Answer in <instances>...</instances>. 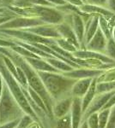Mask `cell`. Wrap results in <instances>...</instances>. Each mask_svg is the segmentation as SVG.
<instances>
[{
    "instance_id": "1",
    "label": "cell",
    "mask_w": 115,
    "mask_h": 128,
    "mask_svg": "<svg viewBox=\"0 0 115 128\" xmlns=\"http://www.w3.org/2000/svg\"><path fill=\"white\" fill-rule=\"evenodd\" d=\"M37 73L43 81L49 94L55 101L67 98L64 96L67 95L68 92H71L73 84L77 80L66 77L63 74L43 71H37Z\"/></svg>"
},
{
    "instance_id": "2",
    "label": "cell",
    "mask_w": 115,
    "mask_h": 128,
    "mask_svg": "<svg viewBox=\"0 0 115 128\" xmlns=\"http://www.w3.org/2000/svg\"><path fill=\"white\" fill-rule=\"evenodd\" d=\"M24 114L25 112L21 108L17 101L15 99L5 82L0 98V125L21 119Z\"/></svg>"
},
{
    "instance_id": "3",
    "label": "cell",
    "mask_w": 115,
    "mask_h": 128,
    "mask_svg": "<svg viewBox=\"0 0 115 128\" xmlns=\"http://www.w3.org/2000/svg\"><path fill=\"white\" fill-rule=\"evenodd\" d=\"M0 71H1V74L4 77V80H5V82L8 86V87H9L10 92L13 95L15 99L17 101V102L19 104L21 108H22V110L24 111L25 114H28L30 116H32L35 121L39 122L41 125V120H40L38 115L36 114V113L34 111V109L32 108L31 105L28 102V98L25 96L23 90H22V86L19 84V82L10 74V72L8 70V68L5 66V67L0 66Z\"/></svg>"
},
{
    "instance_id": "4",
    "label": "cell",
    "mask_w": 115,
    "mask_h": 128,
    "mask_svg": "<svg viewBox=\"0 0 115 128\" xmlns=\"http://www.w3.org/2000/svg\"><path fill=\"white\" fill-rule=\"evenodd\" d=\"M115 90L109 92H106V93H101V94H96L95 98L93 99V101L91 102L90 105L89 106V108H87V110L85 111V113L83 114V120H86L88 117L93 113L98 112L101 109L103 108V107L105 106L106 102H108V100L111 98V96L113 95Z\"/></svg>"
},
{
    "instance_id": "5",
    "label": "cell",
    "mask_w": 115,
    "mask_h": 128,
    "mask_svg": "<svg viewBox=\"0 0 115 128\" xmlns=\"http://www.w3.org/2000/svg\"><path fill=\"white\" fill-rule=\"evenodd\" d=\"M73 102V96H70L65 98L57 100L53 107V115L56 119H60L70 114Z\"/></svg>"
},
{
    "instance_id": "6",
    "label": "cell",
    "mask_w": 115,
    "mask_h": 128,
    "mask_svg": "<svg viewBox=\"0 0 115 128\" xmlns=\"http://www.w3.org/2000/svg\"><path fill=\"white\" fill-rule=\"evenodd\" d=\"M107 40H108L106 38L105 34H103V32L99 28V29L97 30L95 36L86 44V50L97 51V52H101L105 54L106 44H107Z\"/></svg>"
},
{
    "instance_id": "7",
    "label": "cell",
    "mask_w": 115,
    "mask_h": 128,
    "mask_svg": "<svg viewBox=\"0 0 115 128\" xmlns=\"http://www.w3.org/2000/svg\"><path fill=\"white\" fill-rule=\"evenodd\" d=\"M73 56L76 58L79 59H96L100 60L102 62L107 64H115V61L107 56L106 54L97 51L89 50H76V52L73 53Z\"/></svg>"
},
{
    "instance_id": "8",
    "label": "cell",
    "mask_w": 115,
    "mask_h": 128,
    "mask_svg": "<svg viewBox=\"0 0 115 128\" xmlns=\"http://www.w3.org/2000/svg\"><path fill=\"white\" fill-rule=\"evenodd\" d=\"M104 70L100 69H89V68H79L76 70L73 69L72 71L63 73L64 76L75 80L86 79V78H97L103 73Z\"/></svg>"
},
{
    "instance_id": "9",
    "label": "cell",
    "mask_w": 115,
    "mask_h": 128,
    "mask_svg": "<svg viewBox=\"0 0 115 128\" xmlns=\"http://www.w3.org/2000/svg\"><path fill=\"white\" fill-rule=\"evenodd\" d=\"M70 118H71L72 128H80L81 122L83 120V108H82L81 98H73V102L70 109Z\"/></svg>"
},
{
    "instance_id": "10",
    "label": "cell",
    "mask_w": 115,
    "mask_h": 128,
    "mask_svg": "<svg viewBox=\"0 0 115 128\" xmlns=\"http://www.w3.org/2000/svg\"><path fill=\"white\" fill-rule=\"evenodd\" d=\"M39 15L41 16L44 22L50 23L58 24L63 22V16L61 13L53 9H48L45 7H39L37 9Z\"/></svg>"
},
{
    "instance_id": "11",
    "label": "cell",
    "mask_w": 115,
    "mask_h": 128,
    "mask_svg": "<svg viewBox=\"0 0 115 128\" xmlns=\"http://www.w3.org/2000/svg\"><path fill=\"white\" fill-rule=\"evenodd\" d=\"M93 79L94 78H86V79L77 80L76 83L73 84L71 92H70V95L73 98L76 96V98H82L89 90Z\"/></svg>"
},
{
    "instance_id": "12",
    "label": "cell",
    "mask_w": 115,
    "mask_h": 128,
    "mask_svg": "<svg viewBox=\"0 0 115 128\" xmlns=\"http://www.w3.org/2000/svg\"><path fill=\"white\" fill-rule=\"evenodd\" d=\"M80 10L83 13L85 14H91V15H99L106 17V19H110L115 15L112 12H111L109 10H107L105 7H101L99 5L95 4H83L80 7Z\"/></svg>"
},
{
    "instance_id": "13",
    "label": "cell",
    "mask_w": 115,
    "mask_h": 128,
    "mask_svg": "<svg viewBox=\"0 0 115 128\" xmlns=\"http://www.w3.org/2000/svg\"><path fill=\"white\" fill-rule=\"evenodd\" d=\"M99 15H92V16L88 20V22L85 26V34H84V43L88 44L92 38L95 36L97 30L99 29Z\"/></svg>"
},
{
    "instance_id": "14",
    "label": "cell",
    "mask_w": 115,
    "mask_h": 128,
    "mask_svg": "<svg viewBox=\"0 0 115 128\" xmlns=\"http://www.w3.org/2000/svg\"><path fill=\"white\" fill-rule=\"evenodd\" d=\"M57 30L59 32L60 36H62L64 38H65L66 40H68L69 42H70L71 44H74L77 49H79L80 43H79L74 31H73L72 28L70 25L64 24V23L60 24L57 26Z\"/></svg>"
},
{
    "instance_id": "15",
    "label": "cell",
    "mask_w": 115,
    "mask_h": 128,
    "mask_svg": "<svg viewBox=\"0 0 115 128\" xmlns=\"http://www.w3.org/2000/svg\"><path fill=\"white\" fill-rule=\"evenodd\" d=\"M71 28L79 43H83L84 40L85 26L82 17L76 13H73L71 16Z\"/></svg>"
},
{
    "instance_id": "16",
    "label": "cell",
    "mask_w": 115,
    "mask_h": 128,
    "mask_svg": "<svg viewBox=\"0 0 115 128\" xmlns=\"http://www.w3.org/2000/svg\"><path fill=\"white\" fill-rule=\"evenodd\" d=\"M26 60L28 62L29 65L36 71L51 72V73H58L59 72L58 69L53 67L48 62L42 61V60L35 58V57H27Z\"/></svg>"
},
{
    "instance_id": "17",
    "label": "cell",
    "mask_w": 115,
    "mask_h": 128,
    "mask_svg": "<svg viewBox=\"0 0 115 128\" xmlns=\"http://www.w3.org/2000/svg\"><path fill=\"white\" fill-rule=\"evenodd\" d=\"M96 84H97V78H94L92 80L89 90L87 93L82 98V108H83V113L84 114L89 106L90 105L91 102L95 98L96 95Z\"/></svg>"
},
{
    "instance_id": "18",
    "label": "cell",
    "mask_w": 115,
    "mask_h": 128,
    "mask_svg": "<svg viewBox=\"0 0 115 128\" xmlns=\"http://www.w3.org/2000/svg\"><path fill=\"white\" fill-rule=\"evenodd\" d=\"M47 62L51 64L53 67L55 68L56 69H58V71H62L63 73H66V72L72 71L74 69V68L71 65H70L68 62L63 61L61 59H57L55 57H52L47 60Z\"/></svg>"
},
{
    "instance_id": "19",
    "label": "cell",
    "mask_w": 115,
    "mask_h": 128,
    "mask_svg": "<svg viewBox=\"0 0 115 128\" xmlns=\"http://www.w3.org/2000/svg\"><path fill=\"white\" fill-rule=\"evenodd\" d=\"M31 32H34L39 35H42L45 37H53V38H58L60 36L57 28H49V26H39L33 29H29Z\"/></svg>"
},
{
    "instance_id": "20",
    "label": "cell",
    "mask_w": 115,
    "mask_h": 128,
    "mask_svg": "<svg viewBox=\"0 0 115 128\" xmlns=\"http://www.w3.org/2000/svg\"><path fill=\"white\" fill-rule=\"evenodd\" d=\"M42 22L35 20H26V19H18L15 20L10 23H6L4 25V26H8V28H25V26H30L34 25H39Z\"/></svg>"
},
{
    "instance_id": "21",
    "label": "cell",
    "mask_w": 115,
    "mask_h": 128,
    "mask_svg": "<svg viewBox=\"0 0 115 128\" xmlns=\"http://www.w3.org/2000/svg\"><path fill=\"white\" fill-rule=\"evenodd\" d=\"M28 92H29V94H30V96H31V98L33 99V101L38 106L41 108L42 110L45 112L46 114H47V116L49 117V114H48V111H47V107H46V105L45 104H44V101L42 100V98H41V96L37 93L35 90H33L31 87H29L28 86Z\"/></svg>"
},
{
    "instance_id": "22",
    "label": "cell",
    "mask_w": 115,
    "mask_h": 128,
    "mask_svg": "<svg viewBox=\"0 0 115 128\" xmlns=\"http://www.w3.org/2000/svg\"><path fill=\"white\" fill-rule=\"evenodd\" d=\"M112 81H115V67L109 69H106L99 77H97V83Z\"/></svg>"
},
{
    "instance_id": "23",
    "label": "cell",
    "mask_w": 115,
    "mask_h": 128,
    "mask_svg": "<svg viewBox=\"0 0 115 128\" xmlns=\"http://www.w3.org/2000/svg\"><path fill=\"white\" fill-rule=\"evenodd\" d=\"M112 90H115V81L101 82L96 84V94L106 93Z\"/></svg>"
},
{
    "instance_id": "24",
    "label": "cell",
    "mask_w": 115,
    "mask_h": 128,
    "mask_svg": "<svg viewBox=\"0 0 115 128\" xmlns=\"http://www.w3.org/2000/svg\"><path fill=\"white\" fill-rule=\"evenodd\" d=\"M110 113H111V108L101 109L100 111H98V119H99L100 128L106 127L108 120H109Z\"/></svg>"
},
{
    "instance_id": "25",
    "label": "cell",
    "mask_w": 115,
    "mask_h": 128,
    "mask_svg": "<svg viewBox=\"0 0 115 128\" xmlns=\"http://www.w3.org/2000/svg\"><path fill=\"white\" fill-rule=\"evenodd\" d=\"M57 44H58V46L60 48H62L64 50L68 51V52H76L77 50V48L75 46L74 44H71L70 42H69L68 40H66L65 38H58L57 40Z\"/></svg>"
},
{
    "instance_id": "26",
    "label": "cell",
    "mask_w": 115,
    "mask_h": 128,
    "mask_svg": "<svg viewBox=\"0 0 115 128\" xmlns=\"http://www.w3.org/2000/svg\"><path fill=\"white\" fill-rule=\"evenodd\" d=\"M55 128H72L70 114H68L65 116L58 119Z\"/></svg>"
},
{
    "instance_id": "27",
    "label": "cell",
    "mask_w": 115,
    "mask_h": 128,
    "mask_svg": "<svg viewBox=\"0 0 115 128\" xmlns=\"http://www.w3.org/2000/svg\"><path fill=\"white\" fill-rule=\"evenodd\" d=\"M34 120V119L32 116H30L28 114H25L20 119V121L17 125V128H28Z\"/></svg>"
},
{
    "instance_id": "28",
    "label": "cell",
    "mask_w": 115,
    "mask_h": 128,
    "mask_svg": "<svg viewBox=\"0 0 115 128\" xmlns=\"http://www.w3.org/2000/svg\"><path fill=\"white\" fill-rule=\"evenodd\" d=\"M105 54L115 61V42L112 40V38H111L107 40Z\"/></svg>"
},
{
    "instance_id": "29",
    "label": "cell",
    "mask_w": 115,
    "mask_h": 128,
    "mask_svg": "<svg viewBox=\"0 0 115 128\" xmlns=\"http://www.w3.org/2000/svg\"><path fill=\"white\" fill-rule=\"evenodd\" d=\"M87 123L89 128H100L99 119H98V112L93 113L87 118Z\"/></svg>"
},
{
    "instance_id": "30",
    "label": "cell",
    "mask_w": 115,
    "mask_h": 128,
    "mask_svg": "<svg viewBox=\"0 0 115 128\" xmlns=\"http://www.w3.org/2000/svg\"><path fill=\"white\" fill-rule=\"evenodd\" d=\"M106 128H115V105L111 109L109 120Z\"/></svg>"
},
{
    "instance_id": "31",
    "label": "cell",
    "mask_w": 115,
    "mask_h": 128,
    "mask_svg": "<svg viewBox=\"0 0 115 128\" xmlns=\"http://www.w3.org/2000/svg\"><path fill=\"white\" fill-rule=\"evenodd\" d=\"M19 121H20V119H18V120H16L10 121L9 123L3 124V125H0V128H15L17 126Z\"/></svg>"
},
{
    "instance_id": "32",
    "label": "cell",
    "mask_w": 115,
    "mask_h": 128,
    "mask_svg": "<svg viewBox=\"0 0 115 128\" xmlns=\"http://www.w3.org/2000/svg\"><path fill=\"white\" fill-rule=\"evenodd\" d=\"M89 4L95 5H99L101 7H106V4H107V0H89Z\"/></svg>"
},
{
    "instance_id": "33",
    "label": "cell",
    "mask_w": 115,
    "mask_h": 128,
    "mask_svg": "<svg viewBox=\"0 0 115 128\" xmlns=\"http://www.w3.org/2000/svg\"><path fill=\"white\" fill-rule=\"evenodd\" d=\"M115 105V92L113 93L112 96H111V98L108 100V102H106L105 106L103 107V108L102 109H106V108H112V107H113Z\"/></svg>"
},
{
    "instance_id": "34",
    "label": "cell",
    "mask_w": 115,
    "mask_h": 128,
    "mask_svg": "<svg viewBox=\"0 0 115 128\" xmlns=\"http://www.w3.org/2000/svg\"><path fill=\"white\" fill-rule=\"evenodd\" d=\"M106 8L115 15V0H107Z\"/></svg>"
},
{
    "instance_id": "35",
    "label": "cell",
    "mask_w": 115,
    "mask_h": 128,
    "mask_svg": "<svg viewBox=\"0 0 115 128\" xmlns=\"http://www.w3.org/2000/svg\"><path fill=\"white\" fill-rule=\"evenodd\" d=\"M5 80H4V77L1 74V71H0V98H1L2 96V92H3V89H4V84H5Z\"/></svg>"
},
{
    "instance_id": "36",
    "label": "cell",
    "mask_w": 115,
    "mask_h": 128,
    "mask_svg": "<svg viewBox=\"0 0 115 128\" xmlns=\"http://www.w3.org/2000/svg\"><path fill=\"white\" fill-rule=\"evenodd\" d=\"M51 3H53L55 4H58V5H62V4H66V1L64 0H48Z\"/></svg>"
},
{
    "instance_id": "37",
    "label": "cell",
    "mask_w": 115,
    "mask_h": 128,
    "mask_svg": "<svg viewBox=\"0 0 115 128\" xmlns=\"http://www.w3.org/2000/svg\"><path fill=\"white\" fill-rule=\"evenodd\" d=\"M41 125L39 122H37V121H34V122L31 124L28 128H41Z\"/></svg>"
},
{
    "instance_id": "38",
    "label": "cell",
    "mask_w": 115,
    "mask_h": 128,
    "mask_svg": "<svg viewBox=\"0 0 115 128\" xmlns=\"http://www.w3.org/2000/svg\"><path fill=\"white\" fill-rule=\"evenodd\" d=\"M80 128H89V126H88L87 120H83V123H82Z\"/></svg>"
},
{
    "instance_id": "39",
    "label": "cell",
    "mask_w": 115,
    "mask_h": 128,
    "mask_svg": "<svg viewBox=\"0 0 115 128\" xmlns=\"http://www.w3.org/2000/svg\"><path fill=\"white\" fill-rule=\"evenodd\" d=\"M112 40H114V42H115V23H114L113 28H112Z\"/></svg>"
},
{
    "instance_id": "40",
    "label": "cell",
    "mask_w": 115,
    "mask_h": 128,
    "mask_svg": "<svg viewBox=\"0 0 115 128\" xmlns=\"http://www.w3.org/2000/svg\"><path fill=\"white\" fill-rule=\"evenodd\" d=\"M4 1H5V2H8V3H9V2H11L12 0H4Z\"/></svg>"
},
{
    "instance_id": "41",
    "label": "cell",
    "mask_w": 115,
    "mask_h": 128,
    "mask_svg": "<svg viewBox=\"0 0 115 128\" xmlns=\"http://www.w3.org/2000/svg\"><path fill=\"white\" fill-rule=\"evenodd\" d=\"M21 1H28V0H21ZM29 1H33V0H29Z\"/></svg>"
},
{
    "instance_id": "42",
    "label": "cell",
    "mask_w": 115,
    "mask_h": 128,
    "mask_svg": "<svg viewBox=\"0 0 115 128\" xmlns=\"http://www.w3.org/2000/svg\"><path fill=\"white\" fill-rule=\"evenodd\" d=\"M81 1H83V2H85V1H86V0H81Z\"/></svg>"
},
{
    "instance_id": "43",
    "label": "cell",
    "mask_w": 115,
    "mask_h": 128,
    "mask_svg": "<svg viewBox=\"0 0 115 128\" xmlns=\"http://www.w3.org/2000/svg\"><path fill=\"white\" fill-rule=\"evenodd\" d=\"M15 128H17V127H15Z\"/></svg>"
}]
</instances>
